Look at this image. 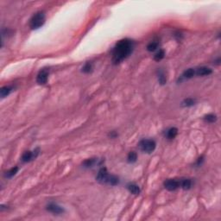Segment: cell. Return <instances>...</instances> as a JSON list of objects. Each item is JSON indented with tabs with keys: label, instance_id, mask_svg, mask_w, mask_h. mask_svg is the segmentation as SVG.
<instances>
[{
	"label": "cell",
	"instance_id": "7a4b0ae2",
	"mask_svg": "<svg viewBox=\"0 0 221 221\" xmlns=\"http://www.w3.org/2000/svg\"><path fill=\"white\" fill-rule=\"evenodd\" d=\"M96 180L98 181V182H100V183L108 184V185H111V186H116L119 182V178L117 176L112 175V174H108L106 168H102L98 171V175L96 177Z\"/></svg>",
	"mask_w": 221,
	"mask_h": 221
},
{
	"label": "cell",
	"instance_id": "3957f363",
	"mask_svg": "<svg viewBox=\"0 0 221 221\" xmlns=\"http://www.w3.org/2000/svg\"><path fill=\"white\" fill-rule=\"evenodd\" d=\"M45 23V14L43 11H39L36 13L30 19L29 26L32 29H37L41 28Z\"/></svg>",
	"mask_w": 221,
	"mask_h": 221
},
{
	"label": "cell",
	"instance_id": "5bb4252c",
	"mask_svg": "<svg viewBox=\"0 0 221 221\" xmlns=\"http://www.w3.org/2000/svg\"><path fill=\"white\" fill-rule=\"evenodd\" d=\"M177 133H178V130L174 127L173 128H170L169 130H167V138L169 139H174L176 136H177Z\"/></svg>",
	"mask_w": 221,
	"mask_h": 221
},
{
	"label": "cell",
	"instance_id": "7c38bea8",
	"mask_svg": "<svg viewBox=\"0 0 221 221\" xmlns=\"http://www.w3.org/2000/svg\"><path fill=\"white\" fill-rule=\"evenodd\" d=\"M96 163H98V159L96 158H91L84 161L83 162V167L84 168H92L93 167Z\"/></svg>",
	"mask_w": 221,
	"mask_h": 221
},
{
	"label": "cell",
	"instance_id": "6da1fadb",
	"mask_svg": "<svg viewBox=\"0 0 221 221\" xmlns=\"http://www.w3.org/2000/svg\"><path fill=\"white\" fill-rule=\"evenodd\" d=\"M134 42L130 39H123L115 45L112 50V62L119 64L125 60L133 51Z\"/></svg>",
	"mask_w": 221,
	"mask_h": 221
},
{
	"label": "cell",
	"instance_id": "8992f818",
	"mask_svg": "<svg viewBox=\"0 0 221 221\" xmlns=\"http://www.w3.org/2000/svg\"><path fill=\"white\" fill-rule=\"evenodd\" d=\"M164 188L169 191H174L180 188V181L175 179H169L164 181Z\"/></svg>",
	"mask_w": 221,
	"mask_h": 221
},
{
	"label": "cell",
	"instance_id": "ac0fdd59",
	"mask_svg": "<svg viewBox=\"0 0 221 221\" xmlns=\"http://www.w3.org/2000/svg\"><path fill=\"white\" fill-rule=\"evenodd\" d=\"M195 74V69L194 68H188V69H187L184 73H183V77L184 78H186V79H190V78H192L194 75Z\"/></svg>",
	"mask_w": 221,
	"mask_h": 221
},
{
	"label": "cell",
	"instance_id": "cb8c5ba5",
	"mask_svg": "<svg viewBox=\"0 0 221 221\" xmlns=\"http://www.w3.org/2000/svg\"><path fill=\"white\" fill-rule=\"evenodd\" d=\"M109 136H110V137H111L112 138H115V137H116L118 136V134H117V133H116L115 131H112V132H111V133L109 134Z\"/></svg>",
	"mask_w": 221,
	"mask_h": 221
},
{
	"label": "cell",
	"instance_id": "5b68a950",
	"mask_svg": "<svg viewBox=\"0 0 221 221\" xmlns=\"http://www.w3.org/2000/svg\"><path fill=\"white\" fill-rule=\"evenodd\" d=\"M39 148H36L34 151H26L22 155V161L24 162H29L33 159H36L39 155Z\"/></svg>",
	"mask_w": 221,
	"mask_h": 221
},
{
	"label": "cell",
	"instance_id": "8fae6325",
	"mask_svg": "<svg viewBox=\"0 0 221 221\" xmlns=\"http://www.w3.org/2000/svg\"><path fill=\"white\" fill-rule=\"evenodd\" d=\"M127 188H128V190H129L132 195H139L140 192H141L139 186H137V184H134V183L129 184V185L127 186Z\"/></svg>",
	"mask_w": 221,
	"mask_h": 221
},
{
	"label": "cell",
	"instance_id": "603a6c76",
	"mask_svg": "<svg viewBox=\"0 0 221 221\" xmlns=\"http://www.w3.org/2000/svg\"><path fill=\"white\" fill-rule=\"evenodd\" d=\"M158 81L160 82L161 85H164L166 84V77L164 75V73L162 71H160L158 72Z\"/></svg>",
	"mask_w": 221,
	"mask_h": 221
},
{
	"label": "cell",
	"instance_id": "7402d4cb",
	"mask_svg": "<svg viewBox=\"0 0 221 221\" xmlns=\"http://www.w3.org/2000/svg\"><path fill=\"white\" fill-rule=\"evenodd\" d=\"M17 171H18V168H17V167H14V168H12L11 169H10L9 171H7L5 176H6L7 178H11L12 176H14V175L17 173Z\"/></svg>",
	"mask_w": 221,
	"mask_h": 221
},
{
	"label": "cell",
	"instance_id": "277c9868",
	"mask_svg": "<svg viewBox=\"0 0 221 221\" xmlns=\"http://www.w3.org/2000/svg\"><path fill=\"white\" fill-rule=\"evenodd\" d=\"M138 146L143 152L150 154L155 150L156 144L155 142L152 139H144L139 143Z\"/></svg>",
	"mask_w": 221,
	"mask_h": 221
},
{
	"label": "cell",
	"instance_id": "9a60e30c",
	"mask_svg": "<svg viewBox=\"0 0 221 221\" xmlns=\"http://www.w3.org/2000/svg\"><path fill=\"white\" fill-rule=\"evenodd\" d=\"M137 155L135 151H130L128 155V157H127V160H128V162L130 163H134L137 162Z\"/></svg>",
	"mask_w": 221,
	"mask_h": 221
},
{
	"label": "cell",
	"instance_id": "44dd1931",
	"mask_svg": "<svg viewBox=\"0 0 221 221\" xmlns=\"http://www.w3.org/2000/svg\"><path fill=\"white\" fill-rule=\"evenodd\" d=\"M158 43L156 42H151L150 43H148L147 46V50L149 52H153L155 50H156L158 48Z\"/></svg>",
	"mask_w": 221,
	"mask_h": 221
},
{
	"label": "cell",
	"instance_id": "2e32d148",
	"mask_svg": "<svg viewBox=\"0 0 221 221\" xmlns=\"http://www.w3.org/2000/svg\"><path fill=\"white\" fill-rule=\"evenodd\" d=\"M204 120L207 123H214L217 120V116L214 114H207L204 117Z\"/></svg>",
	"mask_w": 221,
	"mask_h": 221
},
{
	"label": "cell",
	"instance_id": "30bf717a",
	"mask_svg": "<svg viewBox=\"0 0 221 221\" xmlns=\"http://www.w3.org/2000/svg\"><path fill=\"white\" fill-rule=\"evenodd\" d=\"M212 74V69L206 67H201L198 68L196 71V74L199 76H205V75H209Z\"/></svg>",
	"mask_w": 221,
	"mask_h": 221
},
{
	"label": "cell",
	"instance_id": "ffe728a7",
	"mask_svg": "<svg viewBox=\"0 0 221 221\" xmlns=\"http://www.w3.org/2000/svg\"><path fill=\"white\" fill-rule=\"evenodd\" d=\"M92 70H93V65L91 62H86L85 66L82 68V72L85 74H89L92 72Z\"/></svg>",
	"mask_w": 221,
	"mask_h": 221
},
{
	"label": "cell",
	"instance_id": "52a82bcc",
	"mask_svg": "<svg viewBox=\"0 0 221 221\" xmlns=\"http://www.w3.org/2000/svg\"><path fill=\"white\" fill-rule=\"evenodd\" d=\"M49 78V70L48 69H43L39 72L36 77V82L39 85H45L48 81Z\"/></svg>",
	"mask_w": 221,
	"mask_h": 221
},
{
	"label": "cell",
	"instance_id": "e0dca14e",
	"mask_svg": "<svg viewBox=\"0 0 221 221\" xmlns=\"http://www.w3.org/2000/svg\"><path fill=\"white\" fill-rule=\"evenodd\" d=\"M195 103H196V100H195V99L188 98L183 100V102H182V105H183V106L189 107V106H193L194 105H195Z\"/></svg>",
	"mask_w": 221,
	"mask_h": 221
},
{
	"label": "cell",
	"instance_id": "d6986e66",
	"mask_svg": "<svg viewBox=\"0 0 221 221\" xmlns=\"http://www.w3.org/2000/svg\"><path fill=\"white\" fill-rule=\"evenodd\" d=\"M164 55H165V52H164V50L161 49V50H159V51H158V52L155 54L154 59H155V61H161V60H162V59L164 58Z\"/></svg>",
	"mask_w": 221,
	"mask_h": 221
},
{
	"label": "cell",
	"instance_id": "9c48e42d",
	"mask_svg": "<svg viewBox=\"0 0 221 221\" xmlns=\"http://www.w3.org/2000/svg\"><path fill=\"white\" fill-rule=\"evenodd\" d=\"M192 187V181L190 179H181L180 180V188L184 190H188Z\"/></svg>",
	"mask_w": 221,
	"mask_h": 221
},
{
	"label": "cell",
	"instance_id": "ba28073f",
	"mask_svg": "<svg viewBox=\"0 0 221 221\" xmlns=\"http://www.w3.org/2000/svg\"><path fill=\"white\" fill-rule=\"evenodd\" d=\"M47 210L54 214H61L64 213V209L57 204L50 203L47 206Z\"/></svg>",
	"mask_w": 221,
	"mask_h": 221
},
{
	"label": "cell",
	"instance_id": "4fadbf2b",
	"mask_svg": "<svg viewBox=\"0 0 221 221\" xmlns=\"http://www.w3.org/2000/svg\"><path fill=\"white\" fill-rule=\"evenodd\" d=\"M11 91H12V87L11 86H3V87H2L1 90H0V96H1V98L7 97L10 93Z\"/></svg>",
	"mask_w": 221,
	"mask_h": 221
}]
</instances>
